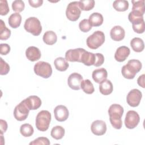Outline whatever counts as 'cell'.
<instances>
[{
    "label": "cell",
    "instance_id": "1",
    "mask_svg": "<svg viewBox=\"0 0 145 145\" xmlns=\"http://www.w3.org/2000/svg\"><path fill=\"white\" fill-rule=\"evenodd\" d=\"M123 112V107L119 104H114L110 106L108 109V114L110 123L114 128L120 129L122 127V121L121 117Z\"/></svg>",
    "mask_w": 145,
    "mask_h": 145
},
{
    "label": "cell",
    "instance_id": "2",
    "mask_svg": "<svg viewBox=\"0 0 145 145\" xmlns=\"http://www.w3.org/2000/svg\"><path fill=\"white\" fill-rule=\"evenodd\" d=\"M142 65L140 61L138 59H130L127 63L122 66L121 73L125 78L132 79L134 78L137 73L142 69Z\"/></svg>",
    "mask_w": 145,
    "mask_h": 145
},
{
    "label": "cell",
    "instance_id": "3",
    "mask_svg": "<svg viewBox=\"0 0 145 145\" xmlns=\"http://www.w3.org/2000/svg\"><path fill=\"white\" fill-rule=\"evenodd\" d=\"M51 114L50 113L45 110H43L39 112L36 118V127L41 131H46L51 121Z\"/></svg>",
    "mask_w": 145,
    "mask_h": 145
},
{
    "label": "cell",
    "instance_id": "4",
    "mask_svg": "<svg viewBox=\"0 0 145 145\" xmlns=\"http://www.w3.org/2000/svg\"><path fill=\"white\" fill-rule=\"evenodd\" d=\"M105 35L103 32L97 31L88 36L86 40L87 45L91 49H96L105 42Z\"/></svg>",
    "mask_w": 145,
    "mask_h": 145
},
{
    "label": "cell",
    "instance_id": "5",
    "mask_svg": "<svg viewBox=\"0 0 145 145\" xmlns=\"http://www.w3.org/2000/svg\"><path fill=\"white\" fill-rule=\"evenodd\" d=\"M25 30L34 36H39L42 31V26L40 20L36 17L27 18L24 23Z\"/></svg>",
    "mask_w": 145,
    "mask_h": 145
},
{
    "label": "cell",
    "instance_id": "6",
    "mask_svg": "<svg viewBox=\"0 0 145 145\" xmlns=\"http://www.w3.org/2000/svg\"><path fill=\"white\" fill-rule=\"evenodd\" d=\"M34 72L43 78H48L52 74V68L50 63L44 61H39L34 66Z\"/></svg>",
    "mask_w": 145,
    "mask_h": 145
},
{
    "label": "cell",
    "instance_id": "7",
    "mask_svg": "<svg viewBox=\"0 0 145 145\" xmlns=\"http://www.w3.org/2000/svg\"><path fill=\"white\" fill-rule=\"evenodd\" d=\"M81 10L78 1L71 2L67 5L66 10V15L69 20L72 22L76 21L79 18Z\"/></svg>",
    "mask_w": 145,
    "mask_h": 145
},
{
    "label": "cell",
    "instance_id": "8",
    "mask_svg": "<svg viewBox=\"0 0 145 145\" xmlns=\"http://www.w3.org/2000/svg\"><path fill=\"white\" fill-rule=\"evenodd\" d=\"M29 109L26 106L23 101H22L18 105H17L14 110V116L15 118L19 121H22L27 118Z\"/></svg>",
    "mask_w": 145,
    "mask_h": 145
},
{
    "label": "cell",
    "instance_id": "9",
    "mask_svg": "<svg viewBox=\"0 0 145 145\" xmlns=\"http://www.w3.org/2000/svg\"><path fill=\"white\" fill-rule=\"evenodd\" d=\"M140 117L138 113L134 110H129L127 112L125 118V125L129 129H133L138 125Z\"/></svg>",
    "mask_w": 145,
    "mask_h": 145
},
{
    "label": "cell",
    "instance_id": "10",
    "mask_svg": "<svg viewBox=\"0 0 145 145\" xmlns=\"http://www.w3.org/2000/svg\"><path fill=\"white\" fill-rule=\"evenodd\" d=\"M142 97V94L140 91L138 89H133L127 95V103L132 107L138 106L140 102Z\"/></svg>",
    "mask_w": 145,
    "mask_h": 145
},
{
    "label": "cell",
    "instance_id": "11",
    "mask_svg": "<svg viewBox=\"0 0 145 145\" xmlns=\"http://www.w3.org/2000/svg\"><path fill=\"white\" fill-rule=\"evenodd\" d=\"M85 51V49L80 48L69 49L65 53V59L69 62H81L82 54Z\"/></svg>",
    "mask_w": 145,
    "mask_h": 145
},
{
    "label": "cell",
    "instance_id": "12",
    "mask_svg": "<svg viewBox=\"0 0 145 145\" xmlns=\"http://www.w3.org/2000/svg\"><path fill=\"white\" fill-rule=\"evenodd\" d=\"M83 80V76L77 72L70 74L67 79V84L70 88L74 90H79L80 88V83Z\"/></svg>",
    "mask_w": 145,
    "mask_h": 145
},
{
    "label": "cell",
    "instance_id": "13",
    "mask_svg": "<svg viewBox=\"0 0 145 145\" xmlns=\"http://www.w3.org/2000/svg\"><path fill=\"white\" fill-rule=\"evenodd\" d=\"M91 130L92 133L96 135H103L106 133V125L104 121L96 120L92 123Z\"/></svg>",
    "mask_w": 145,
    "mask_h": 145
},
{
    "label": "cell",
    "instance_id": "14",
    "mask_svg": "<svg viewBox=\"0 0 145 145\" xmlns=\"http://www.w3.org/2000/svg\"><path fill=\"white\" fill-rule=\"evenodd\" d=\"M69 114V110L64 105H57L54 109V117L56 120L59 122H63L66 121L68 118Z\"/></svg>",
    "mask_w": 145,
    "mask_h": 145
},
{
    "label": "cell",
    "instance_id": "15",
    "mask_svg": "<svg viewBox=\"0 0 145 145\" xmlns=\"http://www.w3.org/2000/svg\"><path fill=\"white\" fill-rule=\"evenodd\" d=\"M29 110H36L41 105V100L37 96H30L23 100Z\"/></svg>",
    "mask_w": 145,
    "mask_h": 145
},
{
    "label": "cell",
    "instance_id": "16",
    "mask_svg": "<svg viewBox=\"0 0 145 145\" xmlns=\"http://www.w3.org/2000/svg\"><path fill=\"white\" fill-rule=\"evenodd\" d=\"M130 53V49L126 46H121L118 48L114 54L115 59L120 62H123L128 57Z\"/></svg>",
    "mask_w": 145,
    "mask_h": 145
},
{
    "label": "cell",
    "instance_id": "17",
    "mask_svg": "<svg viewBox=\"0 0 145 145\" xmlns=\"http://www.w3.org/2000/svg\"><path fill=\"white\" fill-rule=\"evenodd\" d=\"M125 32L124 29L120 25H116L113 27L110 32L111 39L116 41L122 40L125 37Z\"/></svg>",
    "mask_w": 145,
    "mask_h": 145
},
{
    "label": "cell",
    "instance_id": "18",
    "mask_svg": "<svg viewBox=\"0 0 145 145\" xmlns=\"http://www.w3.org/2000/svg\"><path fill=\"white\" fill-rule=\"evenodd\" d=\"M25 56L27 59L32 62L39 60L41 56L39 49L36 46H29L25 51Z\"/></svg>",
    "mask_w": 145,
    "mask_h": 145
},
{
    "label": "cell",
    "instance_id": "19",
    "mask_svg": "<svg viewBox=\"0 0 145 145\" xmlns=\"http://www.w3.org/2000/svg\"><path fill=\"white\" fill-rule=\"evenodd\" d=\"M108 72L105 69L100 68L95 70L92 74V77L93 80L97 83H100L103 80L106 79Z\"/></svg>",
    "mask_w": 145,
    "mask_h": 145
},
{
    "label": "cell",
    "instance_id": "20",
    "mask_svg": "<svg viewBox=\"0 0 145 145\" xmlns=\"http://www.w3.org/2000/svg\"><path fill=\"white\" fill-rule=\"evenodd\" d=\"M113 84L109 80L105 79L100 83L99 90L100 93L104 95H110L113 92Z\"/></svg>",
    "mask_w": 145,
    "mask_h": 145
},
{
    "label": "cell",
    "instance_id": "21",
    "mask_svg": "<svg viewBox=\"0 0 145 145\" xmlns=\"http://www.w3.org/2000/svg\"><path fill=\"white\" fill-rule=\"evenodd\" d=\"M95 62V54L85 51L82 56L81 62L86 66L93 65Z\"/></svg>",
    "mask_w": 145,
    "mask_h": 145
},
{
    "label": "cell",
    "instance_id": "22",
    "mask_svg": "<svg viewBox=\"0 0 145 145\" xmlns=\"http://www.w3.org/2000/svg\"><path fill=\"white\" fill-rule=\"evenodd\" d=\"M130 46L132 49L136 52H142L144 48L143 40L139 37H134L130 41Z\"/></svg>",
    "mask_w": 145,
    "mask_h": 145
},
{
    "label": "cell",
    "instance_id": "23",
    "mask_svg": "<svg viewBox=\"0 0 145 145\" xmlns=\"http://www.w3.org/2000/svg\"><path fill=\"white\" fill-rule=\"evenodd\" d=\"M21 22L22 16L18 12L12 14L8 19V24L12 28H16L19 27L21 24Z\"/></svg>",
    "mask_w": 145,
    "mask_h": 145
},
{
    "label": "cell",
    "instance_id": "24",
    "mask_svg": "<svg viewBox=\"0 0 145 145\" xmlns=\"http://www.w3.org/2000/svg\"><path fill=\"white\" fill-rule=\"evenodd\" d=\"M89 21L92 26L99 27L103 23V16L99 12H93L89 16Z\"/></svg>",
    "mask_w": 145,
    "mask_h": 145
},
{
    "label": "cell",
    "instance_id": "25",
    "mask_svg": "<svg viewBox=\"0 0 145 145\" xmlns=\"http://www.w3.org/2000/svg\"><path fill=\"white\" fill-rule=\"evenodd\" d=\"M42 39L46 44L52 45L56 42L57 36L54 32L52 31H48L44 34Z\"/></svg>",
    "mask_w": 145,
    "mask_h": 145
},
{
    "label": "cell",
    "instance_id": "26",
    "mask_svg": "<svg viewBox=\"0 0 145 145\" xmlns=\"http://www.w3.org/2000/svg\"><path fill=\"white\" fill-rule=\"evenodd\" d=\"M54 65L56 69L59 71H66L69 66V65L65 58L63 57H58L55 59Z\"/></svg>",
    "mask_w": 145,
    "mask_h": 145
},
{
    "label": "cell",
    "instance_id": "27",
    "mask_svg": "<svg viewBox=\"0 0 145 145\" xmlns=\"http://www.w3.org/2000/svg\"><path fill=\"white\" fill-rule=\"evenodd\" d=\"M65 129L61 126H56L51 130L50 135L53 138L59 140L62 139L65 135Z\"/></svg>",
    "mask_w": 145,
    "mask_h": 145
},
{
    "label": "cell",
    "instance_id": "28",
    "mask_svg": "<svg viewBox=\"0 0 145 145\" xmlns=\"http://www.w3.org/2000/svg\"><path fill=\"white\" fill-rule=\"evenodd\" d=\"M129 2L125 0H116L113 3V8L118 11H125L129 8Z\"/></svg>",
    "mask_w": 145,
    "mask_h": 145
},
{
    "label": "cell",
    "instance_id": "29",
    "mask_svg": "<svg viewBox=\"0 0 145 145\" xmlns=\"http://www.w3.org/2000/svg\"><path fill=\"white\" fill-rule=\"evenodd\" d=\"M80 88L87 94H92L95 91L93 85L89 79L83 80L80 83Z\"/></svg>",
    "mask_w": 145,
    "mask_h": 145
},
{
    "label": "cell",
    "instance_id": "30",
    "mask_svg": "<svg viewBox=\"0 0 145 145\" xmlns=\"http://www.w3.org/2000/svg\"><path fill=\"white\" fill-rule=\"evenodd\" d=\"M11 36V31L6 27L4 22L1 19L0 27V39L1 40H6Z\"/></svg>",
    "mask_w": 145,
    "mask_h": 145
},
{
    "label": "cell",
    "instance_id": "31",
    "mask_svg": "<svg viewBox=\"0 0 145 145\" xmlns=\"http://www.w3.org/2000/svg\"><path fill=\"white\" fill-rule=\"evenodd\" d=\"M80 10L83 11H89L95 6V1L93 0H80L78 1Z\"/></svg>",
    "mask_w": 145,
    "mask_h": 145
},
{
    "label": "cell",
    "instance_id": "32",
    "mask_svg": "<svg viewBox=\"0 0 145 145\" xmlns=\"http://www.w3.org/2000/svg\"><path fill=\"white\" fill-rule=\"evenodd\" d=\"M20 132L23 137H28L33 134L34 129L30 124L24 123L21 125L20 127Z\"/></svg>",
    "mask_w": 145,
    "mask_h": 145
},
{
    "label": "cell",
    "instance_id": "33",
    "mask_svg": "<svg viewBox=\"0 0 145 145\" xmlns=\"http://www.w3.org/2000/svg\"><path fill=\"white\" fill-rule=\"evenodd\" d=\"M143 15L144 14L140 12H137L135 11H132L129 13L128 15V19H129V20L132 24L135 23L143 20H144L143 16Z\"/></svg>",
    "mask_w": 145,
    "mask_h": 145
},
{
    "label": "cell",
    "instance_id": "34",
    "mask_svg": "<svg viewBox=\"0 0 145 145\" xmlns=\"http://www.w3.org/2000/svg\"><path fill=\"white\" fill-rule=\"evenodd\" d=\"M133 3L132 11L140 12L143 14L144 13V1H132Z\"/></svg>",
    "mask_w": 145,
    "mask_h": 145
},
{
    "label": "cell",
    "instance_id": "35",
    "mask_svg": "<svg viewBox=\"0 0 145 145\" xmlns=\"http://www.w3.org/2000/svg\"><path fill=\"white\" fill-rule=\"evenodd\" d=\"M80 30L83 32H88L92 29V25L88 19H83L79 24Z\"/></svg>",
    "mask_w": 145,
    "mask_h": 145
},
{
    "label": "cell",
    "instance_id": "36",
    "mask_svg": "<svg viewBox=\"0 0 145 145\" xmlns=\"http://www.w3.org/2000/svg\"><path fill=\"white\" fill-rule=\"evenodd\" d=\"M25 8V4L22 0H16L12 3V8L13 11L18 13L23 11Z\"/></svg>",
    "mask_w": 145,
    "mask_h": 145
},
{
    "label": "cell",
    "instance_id": "37",
    "mask_svg": "<svg viewBox=\"0 0 145 145\" xmlns=\"http://www.w3.org/2000/svg\"><path fill=\"white\" fill-rule=\"evenodd\" d=\"M133 29L137 33H143L145 30V24L144 20L139 22L132 24Z\"/></svg>",
    "mask_w": 145,
    "mask_h": 145
},
{
    "label": "cell",
    "instance_id": "38",
    "mask_svg": "<svg viewBox=\"0 0 145 145\" xmlns=\"http://www.w3.org/2000/svg\"><path fill=\"white\" fill-rule=\"evenodd\" d=\"M10 11L9 7L8 6L7 1L6 0H1L0 1V14L1 15H7Z\"/></svg>",
    "mask_w": 145,
    "mask_h": 145
},
{
    "label": "cell",
    "instance_id": "39",
    "mask_svg": "<svg viewBox=\"0 0 145 145\" xmlns=\"http://www.w3.org/2000/svg\"><path fill=\"white\" fill-rule=\"evenodd\" d=\"M49 140L46 137H39L35 139L33 141L29 143L30 145L33 144H45V145H49L50 144Z\"/></svg>",
    "mask_w": 145,
    "mask_h": 145
},
{
    "label": "cell",
    "instance_id": "40",
    "mask_svg": "<svg viewBox=\"0 0 145 145\" xmlns=\"http://www.w3.org/2000/svg\"><path fill=\"white\" fill-rule=\"evenodd\" d=\"M1 59V72L0 74L2 75H6L10 71V66L7 63L3 60L2 58Z\"/></svg>",
    "mask_w": 145,
    "mask_h": 145
},
{
    "label": "cell",
    "instance_id": "41",
    "mask_svg": "<svg viewBox=\"0 0 145 145\" xmlns=\"http://www.w3.org/2000/svg\"><path fill=\"white\" fill-rule=\"evenodd\" d=\"M104 62V57L101 53H95V62L94 66L96 67H99L101 66Z\"/></svg>",
    "mask_w": 145,
    "mask_h": 145
},
{
    "label": "cell",
    "instance_id": "42",
    "mask_svg": "<svg viewBox=\"0 0 145 145\" xmlns=\"http://www.w3.org/2000/svg\"><path fill=\"white\" fill-rule=\"evenodd\" d=\"M10 51V46L7 44H0V53L2 55H6Z\"/></svg>",
    "mask_w": 145,
    "mask_h": 145
},
{
    "label": "cell",
    "instance_id": "43",
    "mask_svg": "<svg viewBox=\"0 0 145 145\" xmlns=\"http://www.w3.org/2000/svg\"><path fill=\"white\" fill-rule=\"evenodd\" d=\"M28 2L31 6L32 7H39L41 6L43 3L42 0H29Z\"/></svg>",
    "mask_w": 145,
    "mask_h": 145
},
{
    "label": "cell",
    "instance_id": "44",
    "mask_svg": "<svg viewBox=\"0 0 145 145\" xmlns=\"http://www.w3.org/2000/svg\"><path fill=\"white\" fill-rule=\"evenodd\" d=\"M0 123H1V133H5L7 129V122L3 120H0Z\"/></svg>",
    "mask_w": 145,
    "mask_h": 145
},
{
    "label": "cell",
    "instance_id": "45",
    "mask_svg": "<svg viewBox=\"0 0 145 145\" xmlns=\"http://www.w3.org/2000/svg\"><path fill=\"white\" fill-rule=\"evenodd\" d=\"M144 74H142V75L139 76V78L137 79V83L139 86L142 87V88L145 87V84H144Z\"/></svg>",
    "mask_w": 145,
    "mask_h": 145
}]
</instances>
